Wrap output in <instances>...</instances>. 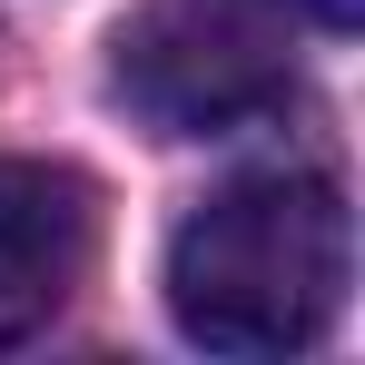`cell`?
Masks as SVG:
<instances>
[{
  "mask_svg": "<svg viewBox=\"0 0 365 365\" xmlns=\"http://www.w3.org/2000/svg\"><path fill=\"white\" fill-rule=\"evenodd\" d=\"M109 79L158 138H227L297 99V69L257 0H148L119 30Z\"/></svg>",
  "mask_w": 365,
  "mask_h": 365,
  "instance_id": "obj_2",
  "label": "cell"
},
{
  "mask_svg": "<svg viewBox=\"0 0 365 365\" xmlns=\"http://www.w3.org/2000/svg\"><path fill=\"white\" fill-rule=\"evenodd\" d=\"M99 257V187L60 158H0V356L50 336Z\"/></svg>",
  "mask_w": 365,
  "mask_h": 365,
  "instance_id": "obj_3",
  "label": "cell"
},
{
  "mask_svg": "<svg viewBox=\"0 0 365 365\" xmlns=\"http://www.w3.org/2000/svg\"><path fill=\"white\" fill-rule=\"evenodd\" d=\"M257 10H287V20H316V30H356L365 0H257Z\"/></svg>",
  "mask_w": 365,
  "mask_h": 365,
  "instance_id": "obj_4",
  "label": "cell"
},
{
  "mask_svg": "<svg viewBox=\"0 0 365 365\" xmlns=\"http://www.w3.org/2000/svg\"><path fill=\"white\" fill-rule=\"evenodd\" d=\"M356 287V217L336 178H227L168 237V316L207 356H297Z\"/></svg>",
  "mask_w": 365,
  "mask_h": 365,
  "instance_id": "obj_1",
  "label": "cell"
}]
</instances>
